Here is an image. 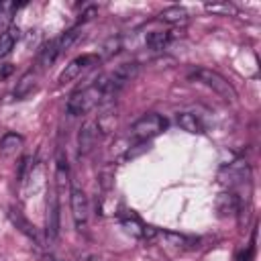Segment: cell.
Here are the masks:
<instances>
[{
	"mask_svg": "<svg viewBox=\"0 0 261 261\" xmlns=\"http://www.w3.org/2000/svg\"><path fill=\"white\" fill-rule=\"evenodd\" d=\"M100 102H104V96H102V90L92 84L88 88H82L77 92H73L67 100V112L71 116H80V114H86L90 112L92 108H96Z\"/></svg>",
	"mask_w": 261,
	"mask_h": 261,
	"instance_id": "obj_1",
	"label": "cell"
},
{
	"mask_svg": "<svg viewBox=\"0 0 261 261\" xmlns=\"http://www.w3.org/2000/svg\"><path fill=\"white\" fill-rule=\"evenodd\" d=\"M192 77L198 80L200 84H204L206 88L214 90V92H216L218 96H222L224 100H228V102H234V100H237V92H234L232 84H230L228 80H224L218 71L208 69V67H198V69L192 73Z\"/></svg>",
	"mask_w": 261,
	"mask_h": 261,
	"instance_id": "obj_2",
	"label": "cell"
},
{
	"mask_svg": "<svg viewBox=\"0 0 261 261\" xmlns=\"http://www.w3.org/2000/svg\"><path fill=\"white\" fill-rule=\"evenodd\" d=\"M165 126H167V120H165L163 116H159V114H145V116H141V118L133 124L130 130H133V137H135V139H139V141H149V139L161 135V133L165 130Z\"/></svg>",
	"mask_w": 261,
	"mask_h": 261,
	"instance_id": "obj_3",
	"label": "cell"
},
{
	"mask_svg": "<svg viewBox=\"0 0 261 261\" xmlns=\"http://www.w3.org/2000/svg\"><path fill=\"white\" fill-rule=\"evenodd\" d=\"M71 216L77 230H84L90 218V204L82 190H71Z\"/></svg>",
	"mask_w": 261,
	"mask_h": 261,
	"instance_id": "obj_4",
	"label": "cell"
},
{
	"mask_svg": "<svg viewBox=\"0 0 261 261\" xmlns=\"http://www.w3.org/2000/svg\"><path fill=\"white\" fill-rule=\"evenodd\" d=\"M96 141H98V124H96V120L84 122V126L77 133V151H80V155H88L96 147Z\"/></svg>",
	"mask_w": 261,
	"mask_h": 261,
	"instance_id": "obj_5",
	"label": "cell"
},
{
	"mask_svg": "<svg viewBox=\"0 0 261 261\" xmlns=\"http://www.w3.org/2000/svg\"><path fill=\"white\" fill-rule=\"evenodd\" d=\"M8 216H10V220H12V224L22 232V234H27L31 241H35V243H41V237H39V232H37V228L22 216V212L20 210H16V208H10V212H8Z\"/></svg>",
	"mask_w": 261,
	"mask_h": 261,
	"instance_id": "obj_6",
	"label": "cell"
},
{
	"mask_svg": "<svg viewBox=\"0 0 261 261\" xmlns=\"http://www.w3.org/2000/svg\"><path fill=\"white\" fill-rule=\"evenodd\" d=\"M120 224H122V228H124L126 232H130L133 237H151V234H153V230L147 228V226H143V222H141L133 212H128L126 216H120Z\"/></svg>",
	"mask_w": 261,
	"mask_h": 261,
	"instance_id": "obj_7",
	"label": "cell"
},
{
	"mask_svg": "<svg viewBox=\"0 0 261 261\" xmlns=\"http://www.w3.org/2000/svg\"><path fill=\"white\" fill-rule=\"evenodd\" d=\"M22 143H24V139H22L20 135H16V133L4 135L2 141H0V155H2V157H12V155H16V153L20 151Z\"/></svg>",
	"mask_w": 261,
	"mask_h": 261,
	"instance_id": "obj_8",
	"label": "cell"
},
{
	"mask_svg": "<svg viewBox=\"0 0 261 261\" xmlns=\"http://www.w3.org/2000/svg\"><path fill=\"white\" fill-rule=\"evenodd\" d=\"M61 53V49H59V41L57 39H53V41H49L43 49H41V53H39V65L45 69V67H49L55 59H57V55Z\"/></svg>",
	"mask_w": 261,
	"mask_h": 261,
	"instance_id": "obj_9",
	"label": "cell"
},
{
	"mask_svg": "<svg viewBox=\"0 0 261 261\" xmlns=\"http://www.w3.org/2000/svg\"><path fill=\"white\" fill-rule=\"evenodd\" d=\"M177 124H179L184 130L192 133V135L204 133V124H202V122L196 118V114H192V112H181V114H177Z\"/></svg>",
	"mask_w": 261,
	"mask_h": 261,
	"instance_id": "obj_10",
	"label": "cell"
},
{
	"mask_svg": "<svg viewBox=\"0 0 261 261\" xmlns=\"http://www.w3.org/2000/svg\"><path fill=\"white\" fill-rule=\"evenodd\" d=\"M159 18L163 22H169V24H179V22H186L188 20V10L181 8V6H169V8H165L159 14Z\"/></svg>",
	"mask_w": 261,
	"mask_h": 261,
	"instance_id": "obj_11",
	"label": "cell"
},
{
	"mask_svg": "<svg viewBox=\"0 0 261 261\" xmlns=\"http://www.w3.org/2000/svg\"><path fill=\"white\" fill-rule=\"evenodd\" d=\"M37 86V75L33 71H27L18 82H16V88H14V96L16 98H24L27 94H31Z\"/></svg>",
	"mask_w": 261,
	"mask_h": 261,
	"instance_id": "obj_12",
	"label": "cell"
},
{
	"mask_svg": "<svg viewBox=\"0 0 261 261\" xmlns=\"http://www.w3.org/2000/svg\"><path fill=\"white\" fill-rule=\"evenodd\" d=\"M16 39H18V29H14V27H10L4 33H0V57L10 53V49L14 47Z\"/></svg>",
	"mask_w": 261,
	"mask_h": 261,
	"instance_id": "obj_13",
	"label": "cell"
},
{
	"mask_svg": "<svg viewBox=\"0 0 261 261\" xmlns=\"http://www.w3.org/2000/svg\"><path fill=\"white\" fill-rule=\"evenodd\" d=\"M47 226H49V228H47L49 237H57V230H59V206H57V196H53V198H51Z\"/></svg>",
	"mask_w": 261,
	"mask_h": 261,
	"instance_id": "obj_14",
	"label": "cell"
},
{
	"mask_svg": "<svg viewBox=\"0 0 261 261\" xmlns=\"http://www.w3.org/2000/svg\"><path fill=\"white\" fill-rule=\"evenodd\" d=\"M216 208L220 214H234L237 212V196L234 194H220L216 200Z\"/></svg>",
	"mask_w": 261,
	"mask_h": 261,
	"instance_id": "obj_15",
	"label": "cell"
},
{
	"mask_svg": "<svg viewBox=\"0 0 261 261\" xmlns=\"http://www.w3.org/2000/svg\"><path fill=\"white\" fill-rule=\"evenodd\" d=\"M145 41H147V45H149L151 49H163L165 43L169 41V33H167V31H153V33L147 35Z\"/></svg>",
	"mask_w": 261,
	"mask_h": 261,
	"instance_id": "obj_16",
	"label": "cell"
},
{
	"mask_svg": "<svg viewBox=\"0 0 261 261\" xmlns=\"http://www.w3.org/2000/svg\"><path fill=\"white\" fill-rule=\"evenodd\" d=\"M80 71H82V67L77 65V61L73 59L71 63H67L65 65V69L59 73V84H65V82H71L73 77H77L80 75Z\"/></svg>",
	"mask_w": 261,
	"mask_h": 261,
	"instance_id": "obj_17",
	"label": "cell"
},
{
	"mask_svg": "<svg viewBox=\"0 0 261 261\" xmlns=\"http://www.w3.org/2000/svg\"><path fill=\"white\" fill-rule=\"evenodd\" d=\"M80 37V29H71V31H67L65 35H61L57 41H59V49L61 51H67L71 45H73V41Z\"/></svg>",
	"mask_w": 261,
	"mask_h": 261,
	"instance_id": "obj_18",
	"label": "cell"
},
{
	"mask_svg": "<svg viewBox=\"0 0 261 261\" xmlns=\"http://www.w3.org/2000/svg\"><path fill=\"white\" fill-rule=\"evenodd\" d=\"M102 57H110L112 53H116L118 49H120V39L118 37H112V39H108L104 45H102Z\"/></svg>",
	"mask_w": 261,
	"mask_h": 261,
	"instance_id": "obj_19",
	"label": "cell"
},
{
	"mask_svg": "<svg viewBox=\"0 0 261 261\" xmlns=\"http://www.w3.org/2000/svg\"><path fill=\"white\" fill-rule=\"evenodd\" d=\"M145 151H149V143H147V141L135 145V149H128V151L124 153V157H126V159H133V157H137V155H141V153H145Z\"/></svg>",
	"mask_w": 261,
	"mask_h": 261,
	"instance_id": "obj_20",
	"label": "cell"
},
{
	"mask_svg": "<svg viewBox=\"0 0 261 261\" xmlns=\"http://www.w3.org/2000/svg\"><path fill=\"white\" fill-rule=\"evenodd\" d=\"M251 255H253V249H247V253H241L237 261H249V259H251Z\"/></svg>",
	"mask_w": 261,
	"mask_h": 261,
	"instance_id": "obj_21",
	"label": "cell"
},
{
	"mask_svg": "<svg viewBox=\"0 0 261 261\" xmlns=\"http://www.w3.org/2000/svg\"><path fill=\"white\" fill-rule=\"evenodd\" d=\"M47 261H63V259H55V257H49Z\"/></svg>",
	"mask_w": 261,
	"mask_h": 261,
	"instance_id": "obj_22",
	"label": "cell"
},
{
	"mask_svg": "<svg viewBox=\"0 0 261 261\" xmlns=\"http://www.w3.org/2000/svg\"><path fill=\"white\" fill-rule=\"evenodd\" d=\"M0 261H4V259H2V257H0Z\"/></svg>",
	"mask_w": 261,
	"mask_h": 261,
	"instance_id": "obj_23",
	"label": "cell"
}]
</instances>
